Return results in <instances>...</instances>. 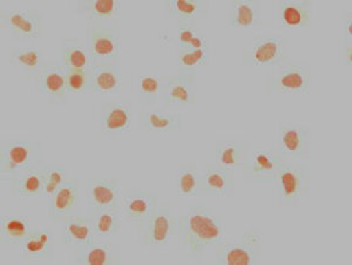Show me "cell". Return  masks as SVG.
<instances>
[{
	"mask_svg": "<svg viewBox=\"0 0 352 265\" xmlns=\"http://www.w3.org/2000/svg\"><path fill=\"white\" fill-rule=\"evenodd\" d=\"M176 233L179 244L187 250L192 261H200L209 248L226 243L223 220L206 202L189 205L187 213L177 218Z\"/></svg>",
	"mask_w": 352,
	"mask_h": 265,
	"instance_id": "1",
	"label": "cell"
},
{
	"mask_svg": "<svg viewBox=\"0 0 352 265\" xmlns=\"http://www.w3.org/2000/svg\"><path fill=\"white\" fill-rule=\"evenodd\" d=\"M45 165L41 141L3 139L0 145V178L6 185L12 178Z\"/></svg>",
	"mask_w": 352,
	"mask_h": 265,
	"instance_id": "2",
	"label": "cell"
},
{
	"mask_svg": "<svg viewBox=\"0 0 352 265\" xmlns=\"http://www.w3.org/2000/svg\"><path fill=\"white\" fill-rule=\"evenodd\" d=\"M120 21H88L85 47L94 64L113 62L120 56Z\"/></svg>",
	"mask_w": 352,
	"mask_h": 265,
	"instance_id": "3",
	"label": "cell"
},
{
	"mask_svg": "<svg viewBox=\"0 0 352 265\" xmlns=\"http://www.w3.org/2000/svg\"><path fill=\"white\" fill-rule=\"evenodd\" d=\"M276 182L280 205L296 207L310 189V165L300 161H287Z\"/></svg>",
	"mask_w": 352,
	"mask_h": 265,
	"instance_id": "4",
	"label": "cell"
},
{
	"mask_svg": "<svg viewBox=\"0 0 352 265\" xmlns=\"http://www.w3.org/2000/svg\"><path fill=\"white\" fill-rule=\"evenodd\" d=\"M138 225L140 244L156 248L168 244L175 233L177 220L169 209V205L161 203Z\"/></svg>",
	"mask_w": 352,
	"mask_h": 265,
	"instance_id": "5",
	"label": "cell"
},
{
	"mask_svg": "<svg viewBox=\"0 0 352 265\" xmlns=\"http://www.w3.org/2000/svg\"><path fill=\"white\" fill-rule=\"evenodd\" d=\"M263 233L256 228H249L242 233L239 243H224L217 255V264L254 265L258 263Z\"/></svg>",
	"mask_w": 352,
	"mask_h": 265,
	"instance_id": "6",
	"label": "cell"
},
{
	"mask_svg": "<svg viewBox=\"0 0 352 265\" xmlns=\"http://www.w3.org/2000/svg\"><path fill=\"white\" fill-rule=\"evenodd\" d=\"M0 24L14 41H36L43 33V14L38 10H1Z\"/></svg>",
	"mask_w": 352,
	"mask_h": 265,
	"instance_id": "7",
	"label": "cell"
},
{
	"mask_svg": "<svg viewBox=\"0 0 352 265\" xmlns=\"http://www.w3.org/2000/svg\"><path fill=\"white\" fill-rule=\"evenodd\" d=\"M310 84L311 69L310 64L305 61H285L268 79L269 89L274 92L305 94Z\"/></svg>",
	"mask_w": 352,
	"mask_h": 265,
	"instance_id": "8",
	"label": "cell"
},
{
	"mask_svg": "<svg viewBox=\"0 0 352 265\" xmlns=\"http://www.w3.org/2000/svg\"><path fill=\"white\" fill-rule=\"evenodd\" d=\"M287 161L280 150L255 152L244 161L242 167L244 180L252 183H274Z\"/></svg>",
	"mask_w": 352,
	"mask_h": 265,
	"instance_id": "9",
	"label": "cell"
},
{
	"mask_svg": "<svg viewBox=\"0 0 352 265\" xmlns=\"http://www.w3.org/2000/svg\"><path fill=\"white\" fill-rule=\"evenodd\" d=\"M311 128L307 124L285 122L278 127L280 152L287 160H307L311 152Z\"/></svg>",
	"mask_w": 352,
	"mask_h": 265,
	"instance_id": "10",
	"label": "cell"
},
{
	"mask_svg": "<svg viewBox=\"0 0 352 265\" xmlns=\"http://www.w3.org/2000/svg\"><path fill=\"white\" fill-rule=\"evenodd\" d=\"M288 41L285 36H264L254 41L243 58L245 66H280L288 61Z\"/></svg>",
	"mask_w": 352,
	"mask_h": 265,
	"instance_id": "11",
	"label": "cell"
},
{
	"mask_svg": "<svg viewBox=\"0 0 352 265\" xmlns=\"http://www.w3.org/2000/svg\"><path fill=\"white\" fill-rule=\"evenodd\" d=\"M132 101L122 99L107 101L100 106L101 132L109 137H116L132 129Z\"/></svg>",
	"mask_w": 352,
	"mask_h": 265,
	"instance_id": "12",
	"label": "cell"
},
{
	"mask_svg": "<svg viewBox=\"0 0 352 265\" xmlns=\"http://www.w3.org/2000/svg\"><path fill=\"white\" fill-rule=\"evenodd\" d=\"M120 187L116 178H91L86 185V215L119 208Z\"/></svg>",
	"mask_w": 352,
	"mask_h": 265,
	"instance_id": "13",
	"label": "cell"
},
{
	"mask_svg": "<svg viewBox=\"0 0 352 265\" xmlns=\"http://www.w3.org/2000/svg\"><path fill=\"white\" fill-rule=\"evenodd\" d=\"M197 72H179L164 77L161 99L174 105H192L197 97Z\"/></svg>",
	"mask_w": 352,
	"mask_h": 265,
	"instance_id": "14",
	"label": "cell"
},
{
	"mask_svg": "<svg viewBox=\"0 0 352 265\" xmlns=\"http://www.w3.org/2000/svg\"><path fill=\"white\" fill-rule=\"evenodd\" d=\"M204 197L227 198L235 195V170L208 165L201 174Z\"/></svg>",
	"mask_w": 352,
	"mask_h": 265,
	"instance_id": "15",
	"label": "cell"
},
{
	"mask_svg": "<svg viewBox=\"0 0 352 265\" xmlns=\"http://www.w3.org/2000/svg\"><path fill=\"white\" fill-rule=\"evenodd\" d=\"M124 213L131 223L139 224L159 205V194L154 190L129 189L124 194Z\"/></svg>",
	"mask_w": 352,
	"mask_h": 265,
	"instance_id": "16",
	"label": "cell"
},
{
	"mask_svg": "<svg viewBox=\"0 0 352 265\" xmlns=\"http://www.w3.org/2000/svg\"><path fill=\"white\" fill-rule=\"evenodd\" d=\"M79 180L73 178L56 189L48 197V216L52 221L64 220L65 217L72 216L73 211L79 202Z\"/></svg>",
	"mask_w": 352,
	"mask_h": 265,
	"instance_id": "17",
	"label": "cell"
},
{
	"mask_svg": "<svg viewBox=\"0 0 352 265\" xmlns=\"http://www.w3.org/2000/svg\"><path fill=\"white\" fill-rule=\"evenodd\" d=\"M122 87V69L116 62L94 64L89 69V93L113 94Z\"/></svg>",
	"mask_w": 352,
	"mask_h": 265,
	"instance_id": "18",
	"label": "cell"
},
{
	"mask_svg": "<svg viewBox=\"0 0 352 265\" xmlns=\"http://www.w3.org/2000/svg\"><path fill=\"white\" fill-rule=\"evenodd\" d=\"M19 253L28 261H52L54 258V236L52 231L48 228L31 231L26 240L19 245Z\"/></svg>",
	"mask_w": 352,
	"mask_h": 265,
	"instance_id": "19",
	"label": "cell"
},
{
	"mask_svg": "<svg viewBox=\"0 0 352 265\" xmlns=\"http://www.w3.org/2000/svg\"><path fill=\"white\" fill-rule=\"evenodd\" d=\"M38 84H39L41 92L47 97L50 104L66 105L67 87H66L65 69L61 66L56 62L47 65L39 77Z\"/></svg>",
	"mask_w": 352,
	"mask_h": 265,
	"instance_id": "20",
	"label": "cell"
},
{
	"mask_svg": "<svg viewBox=\"0 0 352 265\" xmlns=\"http://www.w3.org/2000/svg\"><path fill=\"white\" fill-rule=\"evenodd\" d=\"M54 62L65 69L87 72L94 65L92 56L76 38H64L61 41L60 56Z\"/></svg>",
	"mask_w": 352,
	"mask_h": 265,
	"instance_id": "21",
	"label": "cell"
},
{
	"mask_svg": "<svg viewBox=\"0 0 352 265\" xmlns=\"http://www.w3.org/2000/svg\"><path fill=\"white\" fill-rule=\"evenodd\" d=\"M141 129L146 132H182L184 127L182 113L167 112L164 109H149L141 114Z\"/></svg>",
	"mask_w": 352,
	"mask_h": 265,
	"instance_id": "22",
	"label": "cell"
},
{
	"mask_svg": "<svg viewBox=\"0 0 352 265\" xmlns=\"http://www.w3.org/2000/svg\"><path fill=\"white\" fill-rule=\"evenodd\" d=\"M74 264L107 265L120 262V253L112 243H91L76 248Z\"/></svg>",
	"mask_w": 352,
	"mask_h": 265,
	"instance_id": "23",
	"label": "cell"
},
{
	"mask_svg": "<svg viewBox=\"0 0 352 265\" xmlns=\"http://www.w3.org/2000/svg\"><path fill=\"white\" fill-rule=\"evenodd\" d=\"M10 61L16 69H21L30 79L39 80L41 73L46 69L47 61L44 52L38 47H16L12 49Z\"/></svg>",
	"mask_w": 352,
	"mask_h": 265,
	"instance_id": "24",
	"label": "cell"
},
{
	"mask_svg": "<svg viewBox=\"0 0 352 265\" xmlns=\"http://www.w3.org/2000/svg\"><path fill=\"white\" fill-rule=\"evenodd\" d=\"M249 143L240 139H220L217 142L215 157L217 165L223 168L242 169L245 157H248Z\"/></svg>",
	"mask_w": 352,
	"mask_h": 265,
	"instance_id": "25",
	"label": "cell"
},
{
	"mask_svg": "<svg viewBox=\"0 0 352 265\" xmlns=\"http://www.w3.org/2000/svg\"><path fill=\"white\" fill-rule=\"evenodd\" d=\"M94 231L87 216H67L61 229V243L67 246H84L94 242Z\"/></svg>",
	"mask_w": 352,
	"mask_h": 265,
	"instance_id": "26",
	"label": "cell"
},
{
	"mask_svg": "<svg viewBox=\"0 0 352 265\" xmlns=\"http://www.w3.org/2000/svg\"><path fill=\"white\" fill-rule=\"evenodd\" d=\"M76 11L88 21H120L121 1L82 0L76 1Z\"/></svg>",
	"mask_w": 352,
	"mask_h": 265,
	"instance_id": "27",
	"label": "cell"
},
{
	"mask_svg": "<svg viewBox=\"0 0 352 265\" xmlns=\"http://www.w3.org/2000/svg\"><path fill=\"white\" fill-rule=\"evenodd\" d=\"M262 3L257 0H235L230 4L229 23L232 27H257L262 24Z\"/></svg>",
	"mask_w": 352,
	"mask_h": 265,
	"instance_id": "28",
	"label": "cell"
},
{
	"mask_svg": "<svg viewBox=\"0 0 352 265\" xmlns=\"http://www.w3.org/2000/svg\"><path fill=\"white\" fill-rule=\"evenodd\" d=\"M45 165L8 182V192L14 197L41 196L45 194Z\"/></svg>",
	"mask_w": 352,
	"mask_h": 265,
	"instance_id": "29",
	"label": "cell"
},
{
	"mask_svg": "<svg viewBox=\"0 0 352 265\" xmlns=\"http://www.w3.org/2000/svg\"><path fill=\"white\" fill-rule=\"evenodd\" d=\"M164 11L179 25H192L207 13V4L204 0H168L164 3Z\"/></svg>",
	"mask_w": 352,
	"mask_h": 265,
	"instance_id": "30",
	"label": "cell"
},
{
	"mask_svg": "<svg viewBox=\"0 0 352 265\" xmlns=\"http://www.w3.org/2000/svg\"><path fill=\"white\" fill-rule=\"evenodd\" d=\"M30 233L31 229L28 217L5 215L0 217V242L4 248L19 246Z\"/></svg>",
	"mask_w": 352,
	"mask_h": 265,
	"instance_id": "31",
	"label": "cell"
},
{
	"mask_svg": "<svg viewBox=\"0 0 352 265\" xmlns=\"http://www.w3.org/2000/svg\"><path fill=\"white\" fill-rule=\"evenodd\" d=\"M278 16L285 27H307L311 21V4L307 0L280 1Z\"/></svg>",
	"mask_w": 352,
	"mask_h": 265,
	"instance_id": "32",
	"label": "cell"
},
{
	"mask_svg": "<svg viewBox=\"0 0 352 265\" xmlns=\"http://www.w3.org/2000/svg\"><path fill=\"white\" fill-rule=\"evenodd\" d=\"M175 185L177 194L184 197H204L201 174L197 165L188 163L181 165L175 175Z\"/></svg>",
	"mask_w": 352,
	"mask_h": 265,
	"instance_id": "33",
	"label": "cell"
},
{
	"mask_svg": "<svg viewBox=\"0 0 352 265\" xmlns=\"http://www.w3.org/2000/svg\"><path fill=\"white\" fill-rule=\"evenodd\" d=\"M86 216L92 224L94 235L99 238L113 236L121 229V215L118 208L98 210Z\"/></svg>",
	"mask_w": 352,
	"mask_h": 265,
	"instance_id": "34",
	"label": "cell"
},
{
	"mask_svg": "<svg viewBox=\"0 0 352 265\" xmlns=\"http://www.w3.org/2000/svg\"><path fill=\"white\" fill-rule=\"evenodd\" d=\"M162 76H140L138 78V99L142 105H151L161 97L164 89Z\"/></svg>",
	"mask_w": 352,
	"mask_h": 265,
	"instance_id": "35",
	"label": "cell"
},
{
	"mask_svg": "<svg viewBox=\"0 0 352 265\" xmlns=\"http://www.w3.org/2000/svg\"><path fill=\"white\" fill-rule=\"evenodd\" d=\"M208 49H184L179 54V71L180 72H197V69L207 64Z\"/></svg>",
	"mask_w": 352,
	"mask_h": 265,
	"instance_id": "36",
	"label": "cell"
},
{
	"mask_svg": "<svg viewBox=\"0 0 352 265\" xmlns=\"http://www.w3.org/2000/svg\"><path fill=\"white\" fill-rule=\"evenodd\" d=\"M45 196L50 197L67 181V170L59 165H45Z\"/></svg>",
	"mask_w": 352,
	"mask_h": 265,
	"instance_id": "37",
	"label": "cell"
},
{
	"mask_svg": "<svg viewBox=\"0 0 352 265\" xmlns=\"http://www.w3.org/2000/svg\"><path fill=\"white\" fill-rule=\"evenodd\" d=\"M65 78L67 92L82 93L89 91V72L87 71L65 69Z\"/></svg>",
	"mask_w": 352,
	"mask_h": 265,
	"instance_id": "38",
	"label": "cell"
},
{
	"mask_svg": "<svg viewBox=\"0 0 352 265\" xmlns=\"http://www.w3.org/2000/svg\"><path fill=\"white\" fill-rule=\"evenodd\" d=\"M199 34L197 28L192 27V25L180 24L177 30V47L179 51H184L192 44V39Z\"/></svg>",
	"mask_w": 352,
	"mask_h": 265,
	"instance_id": "39",
	"label": "cell"
},
{
	"mask_svg": "<svg viewBox=\"0 0 352 265\" xmlns=\"http://www.w3.org/2000/svg\"><path fill=\"white\" fill-rule=\"evenodd\" d=\"M345 38L348 41V45H352V16L351 12H348V18L345 19Z\"/></svg>",
	"mask_w": 352,
	"mask_h": 265,
	"instance_id": "40",
	"label": "cell"
},
{
	"mask_svg": "<svg viewBox=\"0 0 352 265\" xmlns=\"http://www.w3.org/2000/svg\"><path fill=\"white\" fill-rule=\"evenodd\" d=\"M351 53L352 46L351 45H348V46H346V56H345V59H346V65H348V66H351Z\"/></svg>",
	"mask_w": 352,
	"mask_h": 265,
	"instance_id": "41",
	"label": "cell"
}]
</instances>
